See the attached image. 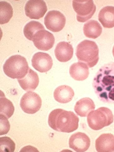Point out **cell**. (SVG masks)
<instances>
[{"mask_svg":"<svg viewBox=\"0 0 114 152\" xmlns=\"http://www.w3.org/2000/svg\"><path fill=\"white\" fill-rule=\"evenodd\" d=\"M98 98L104 103H114V63L104 65L96 73L92 83Z\"/></svg>","mask_w":114,"mask_h":152,"instance_id":"6da1fadb","label":"cell"},{"mask_svg":"<svg viewBox=\"0 0 114 152\" xmlns=\"http://www.w3.org/2000/svg\"><path fill=\"white\" fill-rule=\"evenodd\" d=\"M79 121L78 116L72 111L57 109L53 110L49 114L48 124L54 130L70 133L78 129Z\"/></svg>","mask_w":114,"mask_h":152,"instance_id":"7a4b0ae2","label":"cell"},{"mask_svg":"<svg viewBox=\"0 0 114 152\" xmlns=\"http://www.w3.org/2000/svg\"><path fill=\"white\" fill-rule=\"evenodd\" d=\"M99 50L96 43L89 40H85L79 43L76 48V55L79 62L86 64L92 68L97 63Z\"/></svg>","mask_w":114,"mask_h":152,"instance_id":"3957f363","label":"cell"},{"mask_svg":"<svg viewBox=\"0 0 114 152\" xmlns=\"http://www.w3.org/2000/svg\"><path fill=\"white\" fill-rule=\"evenodd\" d=\"M3 69L8 77L18 79L23 78L27 75L29 68L26 58L17 55L8 59L4 64Z\"/></svg>","mask_w":114,"mask_h":152,"instance_id":"277c9868","label":"cell"},{"mask_svg":"<svg viewBox=\"0 0 114 152\" xmlns=\"http://www.w3.org/2000/svg\"><path fill=\"white\" fill-rule=\"evenodd\" d=\"M113 121L114 116L112 111L105 107H100L92 111L87 117L89 127L95 130H100L110 125Z\"/></svg>","mask_w":114,"mask_h":152,"instance_id":"5b68a950","label":"cell"},{"mask_svg":"<svg viewBox=\"0 0 114 152\" xmlns=\"http://www.w3.org/2000/svg\"><path fill=\"white\" fill-rule=\"evenodd\" d=\"M72 2L73 7L77 13V19L79 22L87 21L96 11V5L92 1H73Z\"/></svg>","mask_w":114,"mask_h":152,"instance_id":"8992f818","label":"cell"},{"mask_svg":"<svg viewBox=\"0 0 114 152\" xmlns=\"http://www.w3.org/2000/svg\"><path fill=\"white\" fill-rule=\"evenodd\" d=\"M42 104V99L39 96L31 91L23 96L20 103V105L25 113L32 114L36 113L40 109Z\"/></svg>","mask_w":114,"mask_h":152,"instance_id":"52a82bcc","label":"cell"},{"mask_svg":"<svg viewBox=\"0 0 114 152\" xmlns=\"http://www.w3.org/2000/svg\"><path fill=\"white\" fill-rule=\"evenodd\" d=\"M66 21L64 15L56 10L48 12L44 18V24L47 28L54 32L61 31L65 26Z\"/></svg>","mask_w":114,"mask_h":152,"instance_id":"ba28073f","label":"cell"},{"mask_svg":"<svg viewBox=\"0 0 114 152\" xmlns=\"http://www.w3.org/2000/svg\"><path fill=\"white\" fill-rule=\"evenodd\" d=\"M32 41L38 49L47 51L52 48L55 42L53 34L47 30H40L34 34Z\"/></svg>","mask_w":114,"mask_h":152,"instance_id":"9c48e42d","label":"cell"},{"mask_svg":"<svg viewBox=\"0 0 114 152\" xmlns=\"http://www.w3.org/2000/svg\"><path fill=\"white\" fill-rule=\"evenodd\" d=\"M26 16L31 19L43 18L47 11L46 3L43 1H29L25 7Z\"/></svg>","mask_w":114,"mask_h":152,"instance_id":"30bf717a","label":"cell"},{"mask_svg":"<svg viewBox=\"0 0 114 152\" xmlns=\"http://www.w3.org/2000/svg\"><path fill=\"white\" fill-rule=\"evenodd\" d=\"M91 144V140L85 134L77 132L72 134L69 140L70 148L76 152L87 151Z\"/></svg>","mask_w":114,"mask_h":152,"instance_id":"8fae6325","label":"cell"},{"mask_svg":"<svg viewBox=\"0 0 114 152\" xmlns=\"http://www.w3.org/2000/svg\"><path fill=\"white\" fill-rule=\"evenodd\" d=\"M33 67L41 73L46 72L52 68L53 65L52 59L48 54L38 52L35 54L32 60Z\"/></svg>","mask_w":114,"mask_h":152,"instance_id":"7c38bea8","label":"cell"},{"mask_svg":"<svg viewBox=\"0 0 114 152\" xmlns=\"http://www.w3.org/2000/svg\"><path fill=\"white\" fill-rule=\"evenodd\" d=\"M17 80L21 87L27 92L35 90L39 83L38 75L30 68L27 75L23 78Z\"/></svg>","mask_w":114,"mask_h":152,"instance_id":"4fadbf2b","label":"cell"},{"mask_svg":"<svg viewBox=\"0 0 114 152\" xmlns=\"http://www.w3.org/2000/svg\"><path fill=\"white\" fill-rule=\"evenodd\" d=\"M73 53L72 45L65 42L59 43L54 50L56 58L62 62H66L70 60L73 57Z\"/></svg>","mask_w":114,"mask_h":152,"instance_id":"5bb4252c","label":"cell"},{"mask_svg":"<svg viewBox=\"0 0 114 152\" xmlns=\"http://www.w3.org/2000/svg\"><path fill=\"white\" fill-rule=\"evenodd\" d=\"M97 151L114 152V136L111 134H104L98 138L95 141Z\"/></svg>","mask_w":114,"mask_h":152,"instance_id":"9a60e30c","label":"cell"},{"mask_svg":"<svg viewBox=\"0 0 114 152\" xmlns=\"http://www.w3.org/2000/svg\"><path fill=\"white\" fill-rule=\"evenodd\" d=\"M75 95L72 88L66 85L59 86L54 91V97L58 102L66 104L70 102Z\"/></svg>","mask_w":114,"mask_h":152,"instance_id":"2e32d148","label":"cell"},{"mask_svg":"<svg viewBox=\"0 0 114 152\" xmlns=\"http://www.w3.org/2000/svg\"><path fill=\"white\" fill-rule=\"evenodd\" d=\"M95 108L93 101L90 98L87 97L78 101L74 109L77 115L82 117H85Z\"/></svg>","mask_w":114,"mask_h":152,"instance_id":"e0dca14e","label":"cell"},{"mask_svg":"<svg viewBox=\"0 0 114 152\" xmlns=\"http://www.w3.org/2000/svg\"><path fill=\"white\" fill-rule=\"evenodd\" d=\"M69 72L71 77L77 81H83L87 79L89 74L87 65L85 63L79 62L73 64Z\"/></svg>","mask_w":114,"mask_h":152,"instance_id":"ac0fdd59","label":"cell"},{"mask_svg":"<svg viewBox=\"0 0 114 152\" xmlns=\"http://www.w3.org/2000/svg\"><path fill=\"white\" fill-rule=\"evenodd\" d=\"M98 20L106 28L114 27V7L107 6L102 8L98 14Z\"/></svg>","mask_w":114,"mask_h":152,"instance_id":"d6986e66","label":"cell"},{"mask_svg":"<svg viewBox=\"0 0 114 152\" xmlns=\"http://www.w3.org/2000/svg\"><path fill=\"white\" fill-rule=\"evenodd\" d=\"M102 28L97 21L91 20L84 24L83 32L86 37L95 39L100 36L102 32Z\"/></svg>","mask_w":114,"mask_h":152,"instance_id":"ffe728a7","label":"cell"},{"mask_svg":"<svg viewBox=\"0 0 114 152\" xmlns=\"http://www.w3.org/2000/svg\"><path fill=\"white\" fill-rule=\"evenodd\" d=\"M1 92V110L0 114L7 118H10L14 114V108L13 104L10 100L7 99L4 94Z\"/></svg>","mask_w":114,"mask_h":152,"instance_id":"44dd1931","label":"cell"},{"mask_svg":"<svg viewBox=\"0 0 114 152\" xmlns=\"http://www.w3.org/2000/svg\"><path fill=\"white\" fill-rule=\"evenodd\" d=\"M43 25L38 21H32L27 23L25 26L23 32L28 39L32 40L35 34L40 30H45Z\"/></svg>","mask_w":114,"mask_h":152,"instance_id":"7402d4cb","label":"cell"},{"mask_svg":"<svg viewBox=\"0 0 114 152\" xmlns=\"http://www.w3.org/2000/svg\"><path fill=\"white\" fill-rule=\"evenodd\" d=\"M0 23H7L13 16V9L10 4L5 1H2L0 2Z\"/></svg>","mask_w":114,"mask_h":152,"instance_id":"603a6c76","label":"cell"},{"mask_svg":"<svg viewBox=\"0 0 114 152\" xmlns=\"http://www.w3.org/2000/svg\"><path fill=\"white\" fill-rule=\"evenodd\" d=\"M16 148V144L14 142L8 137L0 138L1 152H14Z\"/></svg>","mask_w":114,"mask_h":152,"instance_id":"cb8c5ba5","label":"cell"},{"mask_svg":"<svg viewBox=\"0 0 114 152\" xmlns=\"http://www.w3.org/2000/svg\"><path fill=\"white\" fill-rule=\"evenodd\" d=\"M1 135L6 134L9 131L10 128V125L8 120L6 116L1 115Z\"/></svg>","mask_w":114,"mask_h":152,"instance_id":"d4e9b609","label":"cell"},{"mask_svg":"<svg viewBox=\"0 0 114 152\" xmlns=\"http://www.w3.org/2000/svg\"><path fill=\"white\" fill-rule=\"evenodd\" d=\"M112 52L113 57H114V46L113 48Z\"/></svg>","mask_w":114,"mask_h":152,"instance_id":"484cf974","label":"cell"}]
</instances>
